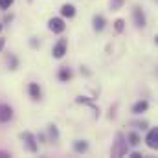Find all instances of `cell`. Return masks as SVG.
Wrapping results in <instances>:
<instances>
[{
	"label": "cell",
	"mask_w": 158,
	"mask_h": 158,
	"mask_svg": "<svg viewBox=\"0 0 158 158\" xmlns=\"http://www.w3.org/2000/svg\"><path fill=\"white\" fill-rule=\"evenodd\" d=\"M127 149H129V143H127L125 136H123L121 132H118V134H116V140H114V143H112L110 155H112V156H125V155H127Z\"/></svg>",
	"instance_id": "obj_1"
},
{
	"label": "cell",
	"mask_w": 158,
	"mask_h": 158,
	"mask_svg": "<svg viewBox=\"0 0 158 158\" xmlns=\"http://www.w3.org/2000/svg\"><path fill=\"white\" fill-rule=\"evenodd\" d=\"M22 140H24L26 147H28L31 153H37V151H39V147H37V140H35V136H33L31 132H24V134H22Z\"/></svg>",
	"instance_id": "obj_2"
},
{
	"label": "cell",
	"mask_w": 158,
	"mask_h": 158,
	"mask_svg": "<svg viewBox=\"0 0 158 158\" xmlns=\"http://www.w3.org/2000/svg\"><path fill=\"white\" fill-rule=\"evenodd\" d=\"M66 44H68V42H66V39H59V42L53 46L52 53H53V57H55V59H61V57L66 53Z\"/></svg>",
	"instance_id": "obj_3"
},
{
	"label": "cell",
	"mask_w": 158,
	"mask_h": 158,
	"mask_svg": "<svg viewBox=\"0 0 158 158\" xmlns=\"http://www.w3.org/2000/svg\"><path fill=\"white\" fill-rule=\"evenodd\" d=\"M48 28L53 31V33H63L64 31V20L63 19H52L50 22H48Z\"/></svg>",
	"instance_id": "obj_4"
},
{
	"label": "cell",
	"mask_w": 158,
	"mask_h": 158,
	"mask_svg": "<svg viewBox=\"0 0 158 158\" xmlns=\"http://www.w3.org/2000/svg\"><path fill=\"white\" fill-rule=\"evenodd\" d=\"M145 143H147V147H151V149H156V147H158V129H151V131L147 132Z\"/></svg>",
	"instance_id": "obj_5"
},
{
	"label": "cell",
	"mask_w": 158,
	"mask_h": 158,
	"mask_svg": "<svg viewBox=\"0 0 158 158\" xmlns=\"http://www.w3.org/2000/svg\"><path fill=\"white\" fill-rule=\"evenodd\" d=\"M132 17H134V22H136V26L138 28H143L145 26V15H143V11H142V7H134L132 9Z\"/></svg>",
	"instance_id": "obj_6"
},
{
	"label": "cell",
	"mask_w": 158,
	"mask_h": 158,
	"mask_svg": "<svg viewBox=\"0 0 158 158\" xmlns=\"http://www.w3.org/2000/svg\"><path fill=\"white\" fill-rule=\"evenodd\" d=\"M13 118V109L9 105H0V123H6Z\"/></svg>",
	"instance_id": "obj_7"
},
{
	"label": "cell",
	"mask_w": 158,
	"mask_h": 158,
	"mask_svg": "<svg viewBox=\"0 0 158 158\" xmlns=\"http://www.w3.org/2000/svg\"><path fill=\"white\" fill-rule=\"evenodd\" d=\"M28 92H30V96H31V99H40V86L37 83H30V86H28Z\"/></svg>",
	"instance_id": "obj_8"
},
{
	"label": "cell",
	"mask_w": 158,
	"mask_h": 158,
	"mask_svg": "<svg viewBox=\"0 0 158 158\" xmlns=\"http://www.w3.org/2000/svg\"><path fill=\"white\" fill-rule=\"evenodd\" d=\"M61 15L66 17V19H72V17L76 15V7H74L72 4H64V6L61 7Z\"/></svg>",
	"instance_id": "obj_9"
},
{
	"label": "cell",
	"mask_w": 158,
	"mask_h": 158,
	"mask_svg": "<svg viewBox=\"0 0 158 158\" xmlns=\"http://www.w3.org/2000/svg\"><path fill=\"white\" fill-rule=\"evenodd\" d=\"M92 26H94L96 31H101V30L105 28V19H103L101 15H96V17L92 19Z\"/></svg>",
	"instance_id": "obj_10"
},
{
	"label": "cell",
	"mask_w": 158,
	"mask_h": 158,
	"mask_svg": "<svg viewBox=\"0 0 158 158\" xmlns=\"http://www.w3.org/2000/svg\"><path fill=\"white\" fill-rule=\"evenodd\" d=\"M147 107H149V103H147V101H138V103H134L132 112H134V114H142V112H145V110H147Z\"/></svg>",
	"instance_id": "obj_11"
},
{
	"label": "cell",
	"mask_w": 158,
	"mask_h": 158,
	"mask_svg": "<svg viewBox=\"0 0 158 158\" xmlns=\"http://www.w3.org/2000/svg\"><path fill=\"white\" fill-rule=\"evenodd\" d=\"M59 79H61V81H68V79H72V70H70L68 66H63V68L59 70Z\"/></svg>",
	"instance_id": "obj_12"
},
{
	"label": "cell",
	"mask_w": 158,
	"mask_h": 158,
	"mask_svg": "<svg viewBox=\"0 0 158 158\" xmlns=\"http://www.w3.org/2000/svg\"><path fill=\"white\" fill-rule=\"evenodd\" d=\"M48 132H50V140L53 143H59V132H57V127L55 125H50L48 127Z\"/></svg>",
	"instance_id": "obj_13"
},
{
	"label": "cell",
	"mask_w": 158,
	"mask_h": 158,
	"mask_svg": "<svg viewBox=\"0 0 158 158\" xmlns=\"http://www.w3.org/2000/svg\"><path fill=\"white\" fill-rule=\"evenodd\" d=\"M74 149H76V153H85L88 149V143L85 140H77V142H74Z\"/></svg>",
	"instance_id": "obj_14"
},
{
	"label": "cell",
	"mask_w": 158,
	"mask_h": 158,
	"mask_svg": "<svg viewBox=\"0 0 158 158\" xmlns=\"http://www.w3.org/2000/svg\"><path fill=\"white\" fill-rule=\"evenodd\" d=\"M129 145H132V147H136V145H140V136H138V132H131L129 134V142H127Z\"/></svg>",
	"instance_id": "obj_15"
},
{
	"label": "cell",
	"mask_w": 158,
	"mask_h": 158,
	"mask_svg": "<svg viewBox=\"0 0 158 158\" xmlns=\"http://www.w3.org/2000/svg\"><path fill=\"white\" fill-rule=\"evenodd\" d=\"M131 127H136V129L145 131V129L149 127V123H147V121H131Z\"/></svg>",
	"instance_id": "obj_16"
},
{
	"label": "cell",
	"mask_w": 158,
	"mask_h": 158,
	"mask_svg": "<svg viewBox=\"0 0 158 158\" xmlns=\"http://www.w3.org/2000/svg\"><path fill=\"white\" fill-rule=\"evenodd\" d=\"M125 0H110V11H118Z\"/></svg>",
	"instance_id": "obj_17"
},
{
	"label": "cell",
	"mask_w": 158,
	"mask_h": 158,
	"mask_svg": "<svg viewBox=\"0 0 158 158\" xmlns=\"http://www.w3.org/2000/svg\"><path fill=\"white\" fill-rule=\"evenodd\" d=\"M123 28H125V20H123V19H118V20L114 22V30H116L118 33H121V31H123Z\"/></svg>",
	"instance_id": "obj_18"
},
{
	"label": "cell",
	"mask_w": 158,
	"mask_h": 158,
	"mask_svg": "<svg viewBox=\"0 0 158 158\" xmlns=\"http://www.w3.org/2000/svg\"><path fill=\"white\" fill-rule=\"evenodd\" d=\"M7 64H9V68H11V70H17V57L9 55V57H7Z\"/></svg>",
	"instance_id": "obj_19"
},
{
	"label": "cell",
	"mask_w": 158,
	"mask_h": 158,
	"mask_svg": "<svg viewBox=\"0 0 158 158\" xmlns=\"http://www.w3.org/2000/svg\"><path fill=\"white\" fill-rule=\"evenodd\" d=\"M13 2H15V0H0V7H2V9H9V6H11Z\"/></svg>",
	"instance_id": "obj_20"
},
{
	"label": "cell",
	"mask_w": 158,
	"mask_h": 158,
	"mask_svg": "<svg viewBox=\"0 0 158 158\" xmlns=\"http://www.w3.org/2000/svg\"><path fill=\"white\" fill-rule=\"evenodd\" d=\"M11 155L9 153H6V151H0V158H9Z\"/></svg>",
	"instance_id": "obj_21"
},
{
	"label": "cell",
	"mask_w": 158,
	"mask_h": 158,
	"mask_svg": "<svg viewBox=\"0 0 158 158\" xmlns=\"http://www.w3.org/2000/svg\"><path fill=\"white\" fill-rule=\"evenodd\" d=\"M143 156V155H140V153H132V155H131V158H142Z\"/></svg>",
	"instance_id": "obj_22"
},
{
	"label": "cell",
	"mask_w": 158,
	"mask_h": 158,
	"mask_svg": "<svg viewBox=\"0 0 158 158\" xmlns=\"http://www.w3.org/2000/svg\"><path fill=\"white\" fill-rule=\"evenodd\" d=\"M4 48V39H0V50Z\"/></svg>",
	"instance_id": "obj_23"
},
{
	"label": "cell",
	"mask_w": 158,
	"mask_h": 158,
	"mask_svg": "<svg viewBox=\"0 0 158 158\" xmlns=\"http://www.w3.org/2000/svg\"><path fill=\"white\" fill-rule=\"evenodd\" d=\"M0 31H2V24H0Z\"/></svg>",
	"instance_id": "obj_24"
},
{
	"label": "cell",
	"mask_w": 158,
	"mask_h": 158,
	"mask_svg": "<svg viewBox=\"0 0 158 158\" xmlns=\"http://www.w3.org/2000/svg\"><path fill=\"white\" fill-rule=\"evenodd\" d=\"M30 2H33V0H30Z\"/></svg>",
	"instance_id": "obj_25"
}]
</instances>
